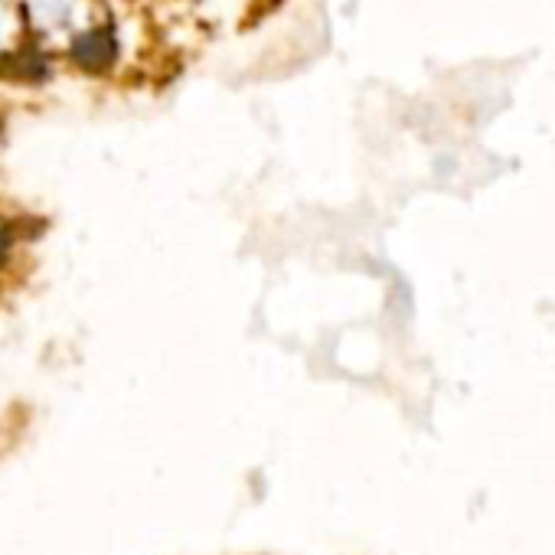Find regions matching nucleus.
I'll use <instances>...</instances> for the list:
<instances>
[{
	"instance_id": "1",
	"label": "nucleus",
	"mask_w": 555,
	"mask_h": 555,
	"mask_svg": "<svg viewBox=\"0 0 555 555\" xmlns=\"http://www.w3.org/2000/svg\"><path fill=\"white\" fill-rule=\"evenodd\" d=\"M72 59L85 69H105L115 59V36L108 30H92L76 40L72 46Z\"/></svg>"
},
{
	"instance_id": "2",
	"label": "nucleus",
	"mask_w": 555,
	"mask_h": 555,
	"mask_svg": "<svg viewBox=\"0 0 555 555\" xmlns=\"http://www.w3.org/2000/svg\"><path fill=\"white\" fill-rule=\"evenodd\" d=\"M14 242H17L14 229H10V226H0V265H4V258L10 255V249H14Z\"/></svg>"
}]
</instances>
